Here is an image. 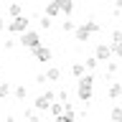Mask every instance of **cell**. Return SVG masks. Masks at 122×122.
Wrapping results in <instances>:
<instances>
[{
  "mask_svg": "<svg viewBox=\"0 0 122 122\" xmlns=\"http://www.w3.org/2000/svg\"><path fill=\"white\" fill-rule=\"evenodd\" d=\"M92 92H94V76L92 74H84L76 84V94H79V102H89L92 99Z\"/></svg>",
  "mask_w": 122,
  "mask_h": 122,
  "instance_id": "cell-1",
  "label": "cell"
},
{
  "mask_svg": "<svg viewBox=\"0 0 122 122\" xmlns=\"http://www.w3.org/2000/svg\"><path fill=\"white\" fill-rule=\"evenodd\" d=\"M53 99H56L53 92H43V94H38L36 102H33V109H36V112H46V109H51Z\"/></svg>",
  "mask_w": 122,
  "mask_h": 122,
  "instance_id": "cell-2",
  "label": "cell"
},
{
  "mask_svg": "<svg viewBox=\"0 0 122 122\" xmlns=\"http://www.w3.org/2000/svg\"><path fill=\"white\" fill-rule=\"evenodd\" d=\"M20 46H25V48L41 46V33H38V30H25V33H20Z\"/></svg>",
  "mask_w": 122,
  "mask_h": 122,
  "instance_id": "cell-3",
  "label": "cell"
},
{
  "mask_svg": "<svg viewBox=\"0 0 122 122\" xmlns=\"http://www.w3.org/2000/svg\"><path fill=\"white\" fill-rule=\"evenodd\" d=\"M28 25H30L28 18H25V15H18V18H13V20L8 23V30H10V33H25Z\"/></svg>",
  "mask_w": 122,
  "mask_h": 122,
  "instance_id": "cell-4",
  "label": "cell"
},
{
  "mask_svg": "<svg viewBox=\"0 0 122 122\" xmlns=\"http://www.w3.org/2000/svg\"><path fill=\"white\" fill-rule=\"evenodd\" d=\"M30 51H33V59H36V61H51V56H53L51 48H48V46H43V43L36 46V48H30Z\"/></svg>",
  "mask_w": 122,
  "mask_h": 122,
  "instance_id": "cell-5",
  "label": "cell"
},
{
  "mask_svg": "<svg viewBox=\"0 0 122 122\" xmlns=\"http://www.w3.org/2000/svg\"><path fill=\"white\" fill-rule=\"evenodd\" d=\"M94 56H97V61H109L112 59V46L109 43H99L97 48H94Z\"/></svg>",
  "mask_w": 122,
  "mask_h": 122,
  "instance_id": "cell-6",
  "label": "cell"
},
{
  "mask_svg": "<svg viewBox=\"0 0 122 122\" xmlns=\"http://www.w3.org/2000/svg\"><path fill=\"white\" fill-rule=\"evenodd\" d=\"M74 36H76V41H81V43H84V41H89V36H92V30H89V28H86V25H84V23H81V25H76V30H74Z\"/></svg>",
  "mask_w": 122,
  "mask_h": 122,
  "instance_id": "cell-7",
  "label": "cell"
},
{
  "mask_svg": "<svg viewBox=\"0 0 122 122\" xmlns=\"http://www.w3.org/2000/svg\"><path fill=\"white\" fill-rule=\"evenodd\" d=\"M59 13H61V3H59V0H51V3L46 5V15L53 18V15H59Z\"/></svg>",
  "mask_w": 122,
  "mask_h": 122,
  "instance_id": "cell-8",
  "label": "cell"
},
{
  "mask_svg": "<svg viewBox=\"0 0 122 122\" xmlns=\"http://www.w3.org/2000/svg\"><path fill=\"white\" fill-rule=\"evenodd\" d=\"M8 15H10V18H18V15H23V5L13 0V3L8 5Z\"/></svg>",
  "mask_w": 122,
  "mask_h": 122,
  "instance_id": "cell-9",
  "label": "cell"
},
{
  "mask_svg": "<svg viewBox=\"0 0 122 122\" xmlns=\"http://www.w3.org/2000/svg\"><path fill=\"white\" fill-rule=\"evenodd\" d=\"M46 79H48V81H59V79H61V69L59 66H51L48 71H46Z\"/></svg>",
  "mask_w": 122,
  "mask_h": 122,
  "instance_id": "cell-10",
  "label": "cell"
},
{
  "mask_svg": "<svg viewBox=\"0 0 122 122\" xmlns=\"http://www.w3.org/2000/svg\"><path fill=\"white\" fill-rule=\"evenodd\" d=\"M71 74H74L76 79H81V76L86 74V66H84V64H79V61H76V64H71Z\"/></svg>",
  "mask_w": 122,
  "mask_h": 122,
  "instance_id": "cell-11",
  "label": "cell"
},
{
  "mask_svg": "<svg viewBox=\"0 0 122 122\" xmlns=\"http://www.w3.org/2000/svg\"><path fill=\"white\" fill-rule=\"evenodd\" d=\"M109 97H112V99L122 97V84L120 81H112V84H109Z\"/></svg>",
  "mask_w": 122,
  "mask_h": 122,
  "instance_id": "cell-12",
  "label": "cell"
},
{
  "mask_svg": "<svg viewBox=\"0 0 122 122\" xmlns=\"http://www.w3.org/2000/svg\"><path fill=\"white\" fill-rule=\"evenodd\" d=\"M59 3H61V13H64V15L74 13V0H59Z\"/></svg>",
  "mask_w": 122,
  "mask_h": 122,
  "instance_id": "cell-13",
  "label": "cell"
},
{
  "mask_svg": "<svg viewBox=\"0 0 122 122\" xmlns=\"http://www.w3.org/2000/svg\"><path fill=\"white\" fill-rule=\"evenodd\" d=\"M48 112H51L53 117H61V114H64V102H53V104H51V109H48Z\"/></svg>",
  "mask_w": 122,
  "mask_h": 122,
  "instance_id": "cell-14",
  "label": "cell"
},
{
  "mask_svg": "<svg viewBox=\"0 0 122 122\" xmlns=\"http://www.w3.org/2000/svg\"><path fill=\"white\" fill-rule=\"evenodd\" d=\"M13 94H15V99L20 102V99H25V97H28V89H25V86L20 84V86H15V92H13Z\"/></svg>",
  "mask_w": 122,
  "mask_h": 122,
  "instance_id": "cell-15",
  "label": "cell"
},
{
  "mask_svg": "<svg viewBox=\"0 0 122 122\" xmlns=\"http://www.w3.org/2000/svg\"><path fill=\"white\" fill-rule=\"evenodd\" d=\"M109 117H112V122H122V107H112Z\"/></svg>",
  "mask_w": 122,
  "mask_h": 122,
  "instance_id": "cell-16",
  "label": "cell"
},
{
  "mask_svg": "<svg viewBox=\"0 0 122 122\" xmlns=\"http://www.w3.org/2000/svg\"><path fill=\"white\" fill-rule=\"evenodd\" d=\"M8 94H10V84H8V81H0V99H5Z\"/></svg>",
  "mask_w": 122,
  "mask_h": 122,
  "instance_id": "cell-17",
  "label": "cell"
},
{
  "mask_svg": "<svg viewBox=\"0 0 122 122\" xmlns=\"http://www.w3.org/2000/svg\"><path fill=\"white\" fill-rule=\"evenodd\" d=\"M84 25H86L92 33H99V30H102V25H99V23H94V20H84Z\"/></svg>",
  "mask_w": 122,
  "mask_h": 122,
  "instance_id": "cell-18",
  "label": "cell"
},
{
  "mask_svg": "<svg viewBox=\"0 0 122 122\" xmlns=\"http://www.w3.org/2000/svg\"><path fill=\"white\" fill-rule=\"evenodd\" d=\"M25 120H28V122H41V117H38L36 109H28V112H25Z\"/></svg>",
  "mask_w": 122,
  "mask_h": 122,
  "instance_id": "cell-19",
  "label": "cell"
},
{
  "mask_svg": "<svg viewBox=\"0 0 122 122\" xmlns=\"http://www.w3.org/2000/svg\"><path fill=\"white\" fill-rule=\"evenodd\" d=\"M97 64H99V61H97V56H89V59L84 61V66H86V69H97Z\"/></svg>",
  "mask_w": 122,
  "mask_h": 122,
  "instance_id": "cell-20",
  "label": "cell"
},
{
  "mask_svg": "<svg viewBox=\"0 0 122 122\" xmlns=\"http://www.w3.org/2000/svg\"><path fill=\"white\" fill-rule=\"evenodd\" d=\"M109 46H112V53H117V56L122 59V41H117V43H109Z\"/></svg>",
  "mask_w": 122,
  "mask_h": 122,
  "instance_id": "cell-21",
  "label": "cell"
},
{
  "mask_svg": "<svg viewBox=\"0 0 122 122\" xmlns=\"http://www.w3.org/2000/svg\"><path fill=\"white\" fill-rule=\"evenodd\" d=\"M56 99H59V102H64V104H66V102H69V92H66V89H61L59 94H56Z\"/></svg>",
  "mask_w": 122,
  "mask_h": 122,
  "instance_id": "cell-22",
  "label": "cell"
},
{
  "mask_svg": "<svg viewBox=\"0 0 122 122\" xmlns=\"http://www.w3.org/2000/svg\"><path fill=\"white\" fill-rule=\"evenodd\" d=\"M41 28H51V18H48V15H43V18H41Z\"/></svg>",
  "mask_w": 122,
  "mask_h": 122,
  "instance_id": "cell-23",
  "label": "cell"
},
{
  "mask_svg": "<svg viewBox=\"0 0 122 122\" xmlns=\"http://www.w3.org/2000/svg\"><path fill=\"white\" fill-rule=\"evenodd\" d=\"M56 122H74V117L71 114H61V117H56Z\"/></svg>",
  "mask_w": 122,
  "mask_h": 122,
  "instance_id": "cell-24",
  "label": "cell"
},
{
  "mask_svg": "<svg viewBox=\"0 0 122 122\" xmlns=\"http://www.w3.org/2000/svg\"><path fill=\"white\" fill-rule=\"evenodd\" d=\"M64 30H76V25H74V20H64Z\"/></svg>",
  "mask_w": 122,
  "mask_h": 122,
  "instance_id": "cell-25",
  "label": "cell"
},
{
  "mask_svg": "<svg viewBox=\"0 0 122 122\" xmlns=\"http://www.w3.org/2000/svg\"><path fill=\"white\" fill-rule=\"evenodd\" d=\"M117 41H122V30H114L112 33V43H117Z\"/></svg>",
  "mask_w": 122,
  "mask_h": 122,
  "instance_id": "cell-26",
  "label": "cell"
},
{
  "mask_svg": "<svg viewBox=\"0 0 122 122\" xmlns=\"http://www.w3.org/2000/svg\"><path fill=\"white\" fill-rule=\"evenodd\" d=\"M107 71H109V74H114V71H117V64H114V61H109V64H107Z\"/></svg>",
  "mask_w": 122,
  "mask_h": 122,
  "instance_id": "cell-27",
  "label": "cell"
},
{
  "mask_svg": "<svg viewBox=\"0 0 122 122\" xmlns=\"http://www.w3.org/2000/svg\"><path fill=\"white\" fill-rule=\"evenodd\" d=\"M122 13V0H117V3H114V15H120Z\"/></svg>",
  "mask_w": 122,
  "mask_h": 122,
  "instance_id": "cell-28",
  "label": "cell"
},
{
  "mask_svg": "<svg viewBox=\"0 0 122 122\" xmlns=\"http://www.w3.org/2000/svg\"><path fill=\"white\" fill-rule=\"evenodd\" d=\"M13 46H15V41H5V43H3V48H5V51H10Z\"/></svg>",
  "mask_w": 122,
  "mask_h": 122,
  "instance_id": "cell-29",
  "label": "cell"
},
{
  "mask_svg": "<svg viewBox=\"0 0 122 122\" xmlns=\"http://www.w3.org/2000/svg\"><path fill=\"white\" fill-rule=\"evenodd\" d=\"M3 28H5V23H3V18H0V30H3Z\"/></svg>",
  "mask_w": 122,
  "mask_h": 122,
  "instance_id": "cell-30",
  "label": "cell"
},
{
  "mask_svg": "<svg viewBox=\"0 0 122 122\" xmlns=\"http://www.w3.org/2000/svg\"><path fill=\"white\" fill-rule=\"evenodd\" d=\"M5 122H15V117H8V120H5Z\"/></svg>",
  "mask_w": 122,
  "mask_h": 122,
  "instance_id": "cell-31",
  "label": "cell"
}]
</instances>
